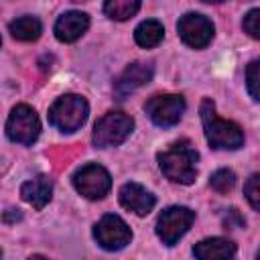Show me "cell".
Segmentation results:
<instances>
[{"label": "cell", "instance_id": "15", "mask_svg": "<svg viewBox=\"0 0 260 260\" xmlns=\"http://www.w3.org/2000/svg\"><path fill=\"white\" fill-rule=\"evenodd\" d=\"M20 197L37 211H41L53 197V181L47 175H39L20 185Z\"/></svg>", "mask_w": 260, "mask_h": 260}, {"label": "cell", "instance_id": "9", "mask_svg": "<svg viewBox=\"0 0 260 260\" xmlns=\"http://www.w3.org/2000/svg\"><path fill=\"white\" fill-rule=\"evenodd\" d=\"M144 110L152 120V124L160 128H171L181 120L185 112V100L183 95L177 93H158L144 104Z\"/></svg>", "mask_w": 260, "mask_h": 260}, {"label": "cell", "instance_id": "8", "mask_svg": "<svg viewBox=\"0 0 260 260\" xmlns=\"http://www.w3.org/2000/svg\"><path fill=\"white\" fill-rule=\"evenodd\" d=\"M93 238L95 242L110 252H118L122 248H126L132 240V232L128 228V223L114 213H106L95 225H93Z\"/></svg>", "mask_w": 260, "mask_h": 260}, {"label": "cell", "instance_id": "6", "mask_svg": "<svg viewBox=\"0 0 260 260\" xmlns=\"http://www.w3.org/2000/svg\"><path fill=\"white\" fill-rule=\"evenodd\" d=\"M73 187L85 199L98 201V199H104L110 193V189H112V177H110V173L102 165L87 162V165H83L81 169L75 171V175H73Z\"/></svg>", "mask_w": 260, "mask_h": 260}, {"label": "cell", "instance_id": "21", "mask_svg": "<svg viewBox=\"0 0 260 260\" xmlns=\"http://www.w3.org/2000/svg\"><path fill=\"white\" fill-rule=\"evenodd\" d=\"M244 30L252 37V39H260V8H252L242 22Z\"/></svg>", "mask_w": 260, "mask_h": 260}, {"label": "cell", "instance_id": "10", "mask_svg": "<svg viewBox=\"0 0 260 260\" xmlns=\"http://www.w3.org/2000/svg\"><path fill=\"white\" fill-rule=\"evenodd\" d=\"M177 30L181 41L191 49H205L213 39V22L199 12H187L179 18Z\"/></svg>", "mask_w": 260, "mask_h": 260}, {"label": "cell", "instance_id": "20", "mask_svg": "<svg viewBox=\"0 0 260 260\" xmlns=\"http://www.w3.org/2000/svg\"><path fill=\"white\" fill-rule=\"evenodd\" d=\"M258 179H260V175L254 173V175H250V179H248L246 185H244V195H246L248 203L252 205V209H260V189H258Z\"/></svg>", "mask_w": 260, "mask_h": 260}, {"label": "cell", "instance_id": "19", "mask_svg": "<svg viewBox=\"0 0 260 260\" xmlns=\"http://www.w3.org/2000/svg\"><path fill=\"white\" fill-rule=\"evenodd\" d=\"M209 185H211V189L217 191V193H228V191H232L234 185H236V173L230 171V169H219V171H215V173L211 175Z\"/></svg>", "mask_w": 260, "mask_h": 260}, {"label": "cell", "instance_id": "14", "mask_svg": "<svg viewBox=\"0 0 260 260\" xmlns=\"http://www.w3.org/2000/svg\"><path fill=\"white\" fill-rule=\"evenodd\" d=\"M195 260H234L236 244L225 238H205L193 246Z\"/></svg>", "mask_w": 260, "mask_h": 260}, {"label": "cell", "instance_id": "3", "mask_svg": "<svg viewBox=\"0 0 260 260\" xmlns=\"http://www.w3.org/2000/svg\"><path fill=\"white\" fill-rule=\"evenodd\" d=\"M87 114H89V106L85 98L77 93H65L51 104L49 124L61 132H75L85 124Z\"/></svg>", "mask_w": 260, "mask_h": 260}, {"label": "cell", "instance_id": "26", "mask_svg": "<svg viewBox=\"0 0 260 260\" xmlns=\"http://www.w3.org/2000/svg\"><path fill=\"white\" fill-rule=\"evenodd\" d=\"M0 45H2V39H0Z\"/></svg>", "mask_w": 260, "mask_h": 260}, {"label": "cell", "instance_id": "24", "mask_svg": "<svg viewBox=\"0 0 260 260\" xmlns=\"http://www.w3.org/2000/svg\"><path fill=\"white\" fill-rule=\"evenodd\" d=\"M28 260H47V258H45V256H30Z\"/></svg>", "mask_w": 260, "mask_h": 260}, {"label": "cell", "instance_id": "11", "mask_svg": "<svg viewBox=\"0 0 260 260\" xmlns=\"http://www.w3.org/2000/svg\"><path fill=\"white\" fill-rule=\"evenodd\" d=\"M152 73H154V67L150 63H142V61H136V63H130L122 75L118 77V81L114 83V91L120 100H124L126 95H130L132 91H136L138 87L146 85L150 79H152Z\"/></svg>", "mask_w": 260, "mask_h": 260}, {"label": "cell", "instance_id": "16", "mask_svg": "<svg viewBox=\"0 0 260 260\" xmlns=\"http://www.w3.org/2000/svg\"><path fill=\"white\" fill-rule=\"evenodd\" d=\"M8 30L10 35L16 39V41H22V43H30V41H37L43 32V24L39 18L35 16H20L16 20H12L8 24Z\"/></svg>", "mask_w": 260, "mask_h": 260}, {"label": "cell", "instance_id": "2", "mask_svg": "<svg viewBox=\"0 0 260 260\" xmlns=\"http://www.w3.org/2000/svg\"><path fill=\"white\" fill-rule=\"evenodd\" d=\"M203 132L211 148L215 150H236L244 144V132L236 122L221 120L215 114V104L211 100H203L199 106Z\"/></svg>", "mask_w": 260, "mask_h": 260}, {"label": "cell", "instance_id": "17", "mask_svg": "<svg viewBox=\"0 0 260 260\" xmlns=\"http://www.w3.org/2000/svg\"><path fill=\"white\" fill-rule=\"evenodd\" d=\"M162 37H165V28H162V24H160L158 20H154V18L142 20V22L136 26V30H134V41H136L140 47H144V49L156 47V45L162 41Z\"/></svg>", "mask_w": 260, "mask_h": 260}, {"label": "cell", "instance_id": "22", "mask_svg": "<svg viewBox=\"0 0 260 260\" xmlns=\"http://www.w3.org/2000/svg\"><path fill=\"white\" fill-rule=\"evenodd\" d=\"M258 61H252L250 65H248V69H246V81H248V91H250V95H252V100L254 102H258L260 100V93H258Z\"/></svg>", "mask_w": 260, "mask_h": 260}, {"label": "cell", "instance_id": "1", "mask_svg": "<svg viewBox=\"0 0 260 260\" xmlns=\"http://www.w3.org/2000/svg\"><path fill=\"white\" fill-rule=\"evenodd\" d=\"M158 167L162 175L179 185H191L197 177L199 152L189 140H177L167 150L158 152Z\"/></svg>", "mask_w": 260, "mask_h": 260}, {"label": "cell", "instance_id": "25", "mask_svg": "<svg viewBox=\"0 0 260 260\" xmlns=\"http://www.w3.org/2000/svg\"><path fill=\"white\" fill-rule=\"evenodd\" d=\"M0 258H2V250H0Z\"/></svg>", "mask_w": 260, "mask_h": 260}, {"label": "cell", "instance_id": "4", "mask_svg": "<svg viewBox=\"0 0 260 260\" xmlns=\"http://www.w3.org/2000/svg\"><path fill=\"white\" fill-rule=\"evenodd\" d=\"M134 130V120L124 112H108L104 114L91 134V142L95 148H110L122 144Z\"/></svg>", "mask_w": 260, "mask_h": 260}, {"label": "cell", "instance_id": "18", "mask_svg": "<svg viewBox=\"0 0 260 260\" xmlns=\"http://www.w3.org/2000/svg\"><path fill=\"white\" fill-rule=\"evenodd\" d=\"M140 10L138 0H110L104 4V12L112 20H128Z\"/></svg>", "mask_w": 260, "mask_h": 260}, {"label": "cell", "instance_id": "12", "mask_svg": "<svg viewBox=\"0 0 260 260\" xmlns=\"http://www.w3.org/2000/svg\"><path fill=\"white\" fill-rule=\"evenodd\" d=\"M118 197H120L122 207L128 209V211H132V213H136V215H148L152 211L154 203H156L154 195L146 187H142L138 183H126V185H122Z\"/></svg>", "mask_w": 260, "mask_h": 260}, {"label": "cell", "instance_id": "5", "mask_svg": "<svg viewBox=\"0 0 260 260\" xmlns=\"http://www.w3.org/2000/svg\"><path fill=\"white\" fill-rule=\"evenodd\" d=\"M6 134L12 142L30 146L41 134V122L37 112L26 104L14 106L6 120Z\"/></svg>", "mask_w": 260, "mask_h": 260}, {"label": "cell", "instance_id": "13", "mask_svg": "<svg viewBox=\"0 0 260 260\" xmlns=\"http://www.w3.org/2000/svg\"><path fill=\"white\" fill-rule=\"evenodd\" d=\"M89 26V16L81 10H67L55 22V37L61 43L77 41Z\"/></svg>", "mask_w": 260, "mask_h": 260}, {"label": "cell", "instance_id": "7", "mask_svg": "<svg viewBox=\"0 0 260 260\" xmlns=\"http://www.w3.org/2000/svg\"><path fill=\"white\" fill-rule=\"evenodd\" d=\"M195 221V211L183 205L167 207L156 219V236L162 240L165 246H175Z\"/></svg>", "mask_w": 260, "mask_h": 260}, {"label": "cell", "instance_id": "23", "mask_svg": "<svg viewBox=\"0 0 260 260\" xmlns=\"http://www.w3.org/2000/svg\"><path fill=\"white\" fill-rule=\"evenodd\" d=\"M22 217V213L18 211V209H8L6 213H4V221H16V219H20Z\"/></svg>", "mask_w": 260, "mask_h": 260}]
</instances>
